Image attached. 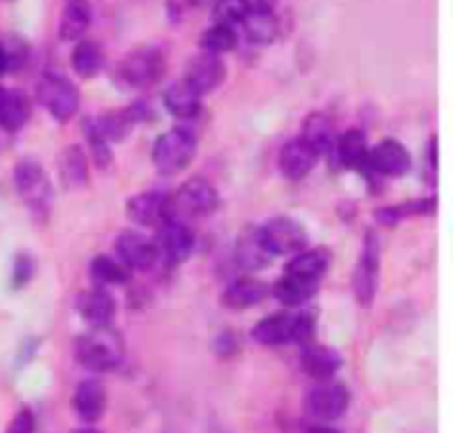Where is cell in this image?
<instances>
[{
  "label": "cell",
  "mask_w": 462,
  "mask_h": 433,
  "mask_svg": "<svg viewBox=\"0 0 462 433\" xmlns=\"http://www.w3.org/2000/svg\"><path fill=\"white\" fill-rule=\"evenodd\" d=\"M75 356L84 368L106 373L125 359V338L111 325H93L77 338Z\"/></svg>",
  "instance_id": "1"
},
{
  "label": "cell",
  "mask_w": 462,
  "mask_h": 433,
  "mask_svg": "<svg viewBox=\"0 0 462 433\" xmlns=\"http://www.w3.org/2000/svg\"><path fill=\"white\" fill-rule=\"evenodd\" d=\"M219 206V194L215 185L206 179H189L176 189L174 197H170V219L188 221L201 219V216L212 215Z\"/></svg>",
  "instance_id": "2"
},
{
  "label": "cell",
  "mask_w": 462,
  "mask_h": 433,
  "mask_svg": "<svg viewBox=\"0 0 462 433\" xmlns=\"http://www.w3.org/2000/svg\"><path fill=\"white\" fill-rule=\"evenodd\" d=\"M197 156V135L185 126L165 131L161 138L153 143L152 161L161 174H179Z\"/></svg>",
  "instance_id": "3"
},
{
  "label": "cell",
  "mask_w": 462,
  "mask_h": 433,
  "mask_svg": "<svg viewBox=\"0 0 462 433\" xmlns=\"http://www.w3.org/2000/svg\"><path fill=\"white\" fill-rule=\"evenodd\" d=\"M14 180H16L18 194L23 197L25 206L30 207L32 215L39 216V219H48L54 203V192L43 167L36 161L25 158V161H21L16 165Z\"/></svg>",
  "instance_id": "4"
},
{
  "label": "cell",
  "mask_w": 462,
  "mask_h": 433,
  "mask_svg": "<svg viewBox=\"0 0 462 433\" xmlns=\"http://www.w3.org/2000/svg\"><path fill=\"white\" fill-rule=\"evenodd\" d=\"M39 102L57 122H68L79 111V90L61 75H43L36 86Z\"/></svg>",
  "instance_id": "5"
},
{
  "label": "cell",
  "mask_w": 462,
  "mask_h": 433,
  "mask_svg": "<svg viewBox=\"0 0 462 433\" xmlns=\"http://www.w3.org/2000/svg\"><path fill=\"white\" fill-rule=\"evenodd\" d=\"M165 72V57L153 45H140L131 50L120 63V77L129 86L144 88V86L156 84Z\"/></svg>",
  "instance_id": "6"
},
{
  "label": "cell",
  "mask_w": 462,
  "mask_h": 433,
  "mask_svg": "<svg viewBox=\"0 0 462 433\" xmlns=\"http://www.w3.org/2000/svg\"><path fill=\"white\" fill-rule=\"evenodd\" d=\"M260 239L271 255H296L305 248L307 230L293 216H273L260 228Z\"/></svg>",
  "instance_id": "7"
},
{
  "label": "cell",
  "mask_w": 462,
  "mask_h": 433,
  "mask_svg": "<svg viewBox=\"0 0 462 433\" xmlns=\"http://www.w3.org/2000/svg\"><path fill=\"white\" fill-rule=\"evenodd\" d=\"M347 406H350V391L346 383L334 379L319 382L307 395V413L319 422H334L343 418Z\"/></svg>",
  "instance_id": "8"
},
{
  "label": "cell",
  "mask_w": 462,
  "mask_h": 433,
  "mask_svg": "<svg viewBox=\"0 0 462 433\" xmlns=\"http://www.w3.org/2000/svg\"><path fill=\"white\" fill-rule=\"evenodd\" d=\"M379 284V239L373 230L365 233L364 253L356 264L355 273H352V289H355L356 300L364 307H370L377 296Z\"/></svg>",
  "instance_id": "9"
},
{
  "label": "cell",
  "mask_w": 462,
  "mask_h": 433,
  "mask_svg": "<svg viewBox=\"0 0 462 433\" xmlns=\"http://www.w3.org/2000/svg\"><path fill=\"white\" fill-rule=\"evenodd\" d=\"M116 257L129 271H149L158 260V246L138 230H125L116 237Z\"/></svg>",
  "instance_id": "10"
},
{
  "label": "cell",
  "mask_w": 462,
  "mask_h": 433,
  "mask_svg": "<svg viewBox=\"0 0 462 433\" xmlns=\"http://www.w3.org/2000/svg\"><path fill=\"white\" fill-rule=\"evenodd\" d=\"M126 215L144 228H161L165 221H170V197L161 192L135 194L126 201Z\"/></svg>",
  "instance_id": "11"
},
{
  "label": "cell",
  "mask_w": 462,
  "mask_h": 433,
  "mask_svg": "<svg viewBox=\"0 0 462 433\" xmlns=\"http://www.w3.org/2000/svg\"><path fill=\"white\" fill-rule=\"evenodd\" d=\"M368 170L382 176H404L411 170L409 149L393 138L382 140L370 149Z\"/></svg>",
  "instance_id": "12"
},
{
  "label": "cell",
  "mask_w": 462,
  "mask_h": 433,
  "mask_svg": "<svg viewBox=\"0 0 462 433\" xmlns=\"http://www.w3.org/2000/svg\"><path fill=\"white\" fill-rule=\"evenodd\" d=\"M239 27L244 30V36L255 45H269L280 36V18L269 5L262 3H251Z\"/></svg>",
  "instance_id": "13"
},
{
  "label": "cell",
  "mask_w": 462,
  "mask_h": 433,
  "mask_svg": "<svg viewBox=\"0 0 462 433\" xmlns=\"http://www.w3.org/2000/svg\"><path fill=\"white\" fill-rule=\"evenodd\" d=\"M158 251L162 253L167 264H183L194 251V235L189 230V226L174 219L165 221L161 226V248Z\"/></svg>",
  "instance_id": "14"
},
{
  "label": "cell",
  "mask_w": 462,
  "mask_h": 433,
  "mask_svg": "<svg viewBox=\"0 0 462 433\" xmlns=\"http://www.w3.org/2000/svg\"><path fill=\"white\" fill-rule=\"evenodd\" d=\"M224 77L226 66L221 61V57L219 54L206 52V50L201 54H197V57L189 59L188 68H185V79L197 86L201 93L215 90L224 81Z\"/></svg>",
  "instance_id": "15"
},
{
  "label": "cell",
  "mask_w": 462,
  "mask_h": 433,
  "mask_svg": "<svg viewBox=\"0 0 462 433\" xmlns=\"http://www.w3.org/2000/svg\"><path fill=\"white\" fill-rule=\"evenodd\" d=\"M72 409H75L77 418H79L81 422H97L104 415V410H106V388H104L97 379H84V382L75 388Z\"/></svg>",
  "instance_id": "16"
},
{
  "label": "cell",
  "mask_w": 462,
  "mask_h": 433,
  "mask_svg": "<svg viewBox=\"0 0 462 433\" xmlns=\"http://www.w3.org/2000/svg\"><path fill=\"white\" fill-rule=\"evenodd\" d=\"M319 158H320L319 153H316L314 149L305 143V140L296 138V140H291V143L284 144L282 152H280L278 165H280V171H282L287 179L300 180V179H305L311 170H314V165Z\"/></svg>",
  "instance_id": "17"
},
{
  "label": "cell",
  "mask_w": 462,
  "mask_h": 433,
  "mask_svg": "<svg viewBox=\"0 0 462 433\" xmlns=\"http://www.w3.org/2000/svg\"><path fill=\"white\" fill-rule=\"evenodd\" d=\"M77 309H79L81 318L93 327V325H111L113 316H116V300L111 293L104 287L88 289V291L79 293L77 298Z\"/></svg>",
  "instance_id": "18"
},
{
  "label": "cell",
  "mask_w": 462,
  "mask_h": 433,
  "mask_svg": "<svg viewBox=\"0 0 462 433\" xmlns=\"http://www.w3.org/2000/svg\"><path fill=\"white\" fill-rule=\"evenodd\" d=\"M162 102L165 108L176 117H194L199 115L203 104V93L194 84H189L188 79H179L176 84H171L170 88L162 95Z\"/></svg>",
  "instance_id": "19"
},
{
  "label": "cell",
  "mask_w": 462,
  "mask_h": 433,
  "mask_svg": "<svg viewBox=\"0 0 462 433\" xmlns=\"http://www.w3.org/2000/svg\"><path fill=\"white\" fill-rule=\"evenodd\" d=\"M298 314H273L253 327V338L262 345H282L296 341Z\"/></svg>",
  "instance_id": "20"
},
{
  "label": "cell",
  "mask_w": 462,
  "mask_h": 433,
  "mask_svg": "<svg viewBox=\"0 0 462 433\" xmlns=\"http://www.w3.org/2000/svg\"><path fill=\"white\" fill-rule=\"evenodd\" d=\"M334 152H337L338 161H341L343 167L355 171H364V174H370L368 170V153L370 147L365 143L364 131L350 129L343 135H338L337 144H334Z\"/></svg>",
  "instance_id": "21"
},
{
  "label": "cell",
  "mask_w": 462,
  "mask_h": 433,
  "mask_svg": "<svg viewBox=\"0 0 462 433\" xmlns=\"http://www.w3.org/2000/svg\"><path fill=\"white\" fill-rule=\"evenodd\" d=\"M343 359L337 350L328 345H305L302 350V368L316 382H325V379H334V374L341 370Z\"/></svg>",
  "instance_id": "22"
},
{
  "label": "cell",
  "mask_w": 462,
  "mask_h": 433,
  "mask_svg": "<svg viewBox=\"0 0 462 433\" xmlns=\"http://www.w3.org/2000/svg\"><path fill=\"white\" fill-rule=\"evenodd\" d=\"M93 12L88 0H66L59 16V39L61 41H81L88 32Z\"/></svg>",
  "instance_id": "23"
},
{
  "label": "cell",
  "mask_w": 462,
  "mask_h": 433,
  "mask_svg": "<svg viewBox=\"0 0 462 433\" xmlns=\"http://www.w3.org/2000/svg\"><path fill=\"white\" fill-rule=\"evenodd\" d=\"M266 293H269V287H266L262 280L244 275V278L235 280V282L224 291V305L235 311L248 309V307L260 305L266 298Z\"/></svg>",
  "instance_id": "24"
},
{
  "label": "cell",
  "mask_w": 462,
  "mask_h": 433,
  "mask_svg": "<svg viewBox=\"0 0 462 433\" xmlns=\"http://www.w3.org/2000/svg\"><path fill=\"white\" fill-rule=\"evenodd\" d=\"M235 260H237L242 271H262L271 264L273 255L266 251V246L260 239V230L248 228L239 237L237 248H235Z\"/></svg>",
  "instance_id": "25"
},
{
  "label": "cell",
  "mask_w": 462,
  "mask_h": 433,
  "mask_svg": "<svg viewBox=\"0 0 462 433\" xmlns=\"http://www.w3.org/2000/svg\"><path fill=\"white\" fill-rule=\"evenodd\" d=\"M300 138L305 140L319 156H323V153L334 152V144H337L338 135L328 115H323V113H310L305 124H302Z\"/></svg>",
  "instance_id": "26"
},
{
  "label": "cell",
  "mask_w": 462,
  "mask_h": 433,
  "mask_svg": "<svg viewBox=\"0 0 462 433\" xmlns=\"http://www.w3.org/2000/svg\"><path fill=\"white\" fill-rule=\"evenodd\" d=\"M57 167L59 176H61V183L66 188L81 189L88 185V165H86L84 152L77 144L61 149V153L57 158Z\"/></svg>",
  "instance_id": "27"
},
{
  "label": "cell",
  "mask_w": 462,
  "mask_h": 433,
  "mask_svg": "<svg viewBox=\"0 0 462 433\" xmlns=\"http://www.w3.org/2000/svg\"><path fill=\"white\" fill-rule=\"evenodd\" d=\"M329 269V251L325 248H311V251H300L293 255L287 264V273L298 275V278L320 282Z\"/></svg>",
  "instance_id": "28"
},
{
  "label": "cell",
  "mask_w": 462,
  "mask_h": 433,
  "mask_svg": "<svg viewBox=\"0 0 462 433\" xmlns=\"http://www.w3.org/2000/svg\"><path fill=\"white\" fill-rule=\"evenodd\" d=\"M30 99L23 90H5L0 99V126L5 131H18L30 120Z\"/></svg>",
  "instance_id": "29"
},
{
  "label": "cell",
  "mask_w": 462,
  "mask_h": 433,
  "mask_svg": "<svg viewBox=\"0 0 462 433\" xmlns=\"http://www.w3.org/2000/svg\"><path fill=\"white\" fill-rule=\"evenodd\" d=\"M320 282H311V280H305V278H298V275H282V278L275 282V298H278L282 305L287 307H300L305 305L307 300H310L311 296L316 293V289H319Z\"/></svg>",
  "instance_id": "30"
},
{
  "label": "cell",
  "mask_w": 462,
  "mask_h": 433,
  "mask_svg": "<svg viewBox=\"0 0 462 433\" xmlns=\"http://www.w3.org/2000/svg\"><path fill=\"white\" fill-rule=\"evenodd\" d=\"M72 68L79 77L90 79V77L97 75L104 66V54L99 50V45L95 41H77L75 50H72Z\"/></svg>",
  "instance_id": "31"
},
{
  "label": "cell",
  "mask_w": 462,
  "mask_h": 433,
  "mask_svg": "<svg viewBox=\"0 0 462 433\" xmlns=\"http://www.w3.org/2000/svg\"><path fill=\"white\" fill-rule=\"evenodd\" d=\"M90 275L99 287L106 284H125L129 282V269L113 255H97L90 262Z\"/></svg>",
  "instance_id": "32"
},
{
  "label": "cell",
  "mask_w": 462,
  "mask_h": 433,
  "mask_svg": "<svg viewBox=\"0 0 462 433\" xmlns=\"http://www.w3.org/2000/svg\"><path fill=\"white\" fill-rule=\"evenodd\" d=\"M237 30L233 25H226V23H215L212 27H208L201 36V48L206 52L212 54H224V52H233L237 48Z\"/></svg>",
  "instance_id": "33"
},
{
  "label": "cell",
  "mask_w": 462,
  "mask_h": 433,
  "mask_svg": "<svg viewBox=\"0 0 462 433\" xmlns=\"http://www.w3.org/2000/svg\"><path fill=\"white\" fill-rule=\"evenodd\" d=\"M436 210V197L422 198V201H406L395 207H383L377 212V219L383 226H395L397 221L404 219L406 215H427V212Z\"/></svg>",
  "instance_id": "34"
},
{
  "label": "cell",
  "mask_w": 462,
  "mask_h": 433,
  "mask_svg": "<svg viewBox=\"0 0 462 433\" xmlns=\"http://www.w3.org/2000/svg\"><path fill=\"white\" fill-rule=\"evenodd\" d=\"M251 0H215V23H226V25H239L246 16Z\"/></svg>",
  "instance_id": "35"
},
{
  "label": "cell",
  "mask_w": 462,
  "mask_h": 433,
  "mask_svg": "<svg viewBox=\"0 0 462 433\" xmlns=\"http://www.w3.org/2000/svg\"><path fill=\"white\" fill-rule=\"evenodd\" d=\"M86 138H88V147L93 149V156L95 161H97V165H108V162H111V149H108V140L104 138L102 131L97 129L95 120L86 122Z\"/></svg>",
  "instance_id": "36"
},
{
  "label": "cell",
  "mask_w": 462,
  "mask_h": 433,
  "mask_svg": "<svg viewBox=\"0 0 462 433\" xmlns=\"http://www.w3.org/2000/svg\"><path fill=\"white\" fill-rule=\"evenodd\" d=\"M25 57V48L18 41H0V77L9 70H16Z\"/></svg>",
  "instance_id": "37"
},
{
  "label": "cell",
  "mask_w": 462,
  "mask_h": 433,
  "mask_svg": "<svg viewBox=\"0 0 462 433\" xmlns=\"http://www.w3.org/2000/svg\"><path fill=\"white\" fill-rule=\"evenodd\" d=\"M36 264L32 255H18L16 264H14V287H23L25 282H30L32 275H34Z\"/></svg>",
  "instance_id": "38"
},
{
  "label": "cell",
  "mask_w": 462,
  "mask_h": 433,
  "mask_svg": "<svg viewBox=\"0 0 462 433\" xmlns=\"http://www.w3.org/2000/svg\"><path fill=\"white\" fill-rule=\"evenodd\" d=\"M34 431H36L34 413H32L30 409H21L16 415H14V419L9 422L7 431L5 433H34Z\"/></svg>",
  "instance_id": "39"
},
{
  "label": "cell",
  "mask_w": 462,
  "mask_h": 433,
  "mask_svg": "<svg viewBox=\"0 0 462 433\" xmlns=\"http://www.w3.org/2000/svg\"><path fill=\"white\" fill-rule=\"evenodd\" d=\"M429 170L433 171V176L438 174V135H431L429 140Z\"/></svg>",
  "instance_id": "40"
},
{
  "label": "cell",
  "mask_w": 462,
  "mask_h": 433,
  "mask_svg": "<svg viewBox=\"0 0 462 433\" xmlns=\"http://www.w3.org/2000/svg\"><path fill=\"white\" fill-rule=\"evenodd\" d=\"M307 433H338V431H334V428L329 427H323V424H316V427H311Z\"/></svg>",
  "instance_id": "41"
},
{
  "label": "cell",
  "mask_w": 462,
  "mask_h": 433,
  "mask_svg": "<svg viewBox=\"0 0 462 433\" xmlns=\"http://www.w3.org/2000/svg\"><path fill=\"white\" fill-rule=\"evenodd\" d=\"M75 433H99V431H95V428H79V431Z\"/></svg>",
  "instance_id": "42"
},
{
  "label": "cell",
  "mask_w": 462,
  "mask_h": 433,
  "mask_svg": "<svg viewBox=\"0 0 462 433\" xmlns=\"http://www.w3.org/2000/svg\"><path fill=\"white\" fill-rule=\"evenodd\" d=\"M3 93H5V88H0V99H3Z\"/></svg>",
  "instance_id": "43"
}]
</instances>
